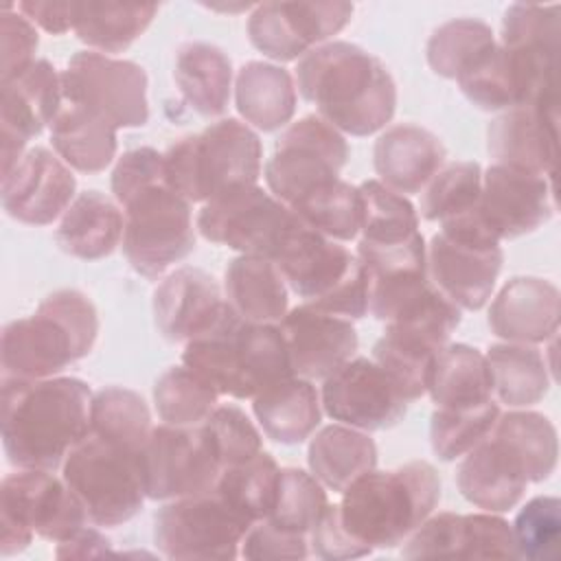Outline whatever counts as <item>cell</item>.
<instances>
[{
	"label": "cell",
	"mask_w": 561,
	"mask_h": 561,
	"mask_svg": "<svg viewBox=\"0 0 561 561\" xmlns=\"http://www.w3.org/2000/svg\"><path fill=\"white\" fill-rule=\"evenodd\" d=\"M92 390L77 377H2V447L18 469L55 471L90 434Z\"/></svg>",
	"instance_id": "6da1fadb"
},
{
	"label": "cell",
	"mask_w": 561,
	"mask_h": 561,
	"mask_svg": "<svg viewBox=\"0 0 561 561\" xmlns=\"http://www.w3.org/2000/svg\"><path fill=\"white\" fill-rule=\"evenodd\" d=\"M294 81L318 116L342 134L370 136L383 129L397 110L390 70L379 57L344 39H331L302 55Z\"/></svg>",
	"instance_id": "7a4b0ae2"
},
{
	"label": "cell",
	"mask_w": 561,
	"mask_h": 561,
	"mask_svg": "<svg viewBox=\"0 0 561 561\" xmlns=\"http://www.w3.org/2000/svg\"><path fill=\"white\" fill-rule=\"evenodd\" d=\"M440 502V476L425 460L390 471L370 469L342 493L344 528L370 550L397 548Z\"/></svg>",
	"instance_id": "3957f363"
},
{
	"label": "cell",
	"mask_w": 561,
	"mask_h": 561,
	"mask_svg": "<svg viewBox=\"0 0 561 561\" xmlns=\"http://www.w3.org/2000/svg\"><path fill=\"white\" fill-rule=\"evenodd\" d=\"M99 335L94 302L79 289L46 296L28 318L9 322L2 331V377L48 379L90 355Z\"/></svg>",
	"instance_id": "277c9868"
},
{
	"label": "cell",
	"mask_w": 561,
	"mask_h": 561,
	"mask_svg": "<svg viewBox=\"0 0 561 561\" xmlns=\"http://www.w3.org/2000/svg\"><path fill=\"white\" fill-rule=\"evenodd\" d=\"M182 364L232 399H254L294 375L278 324L245 322L232 309L213 331L184 344Z\"/></svg>",
	"instance_id": "5b68a950"
},
{
	"label": "cell",
	"mask_w": 561,
	"mask_h": 561,
	"mask_svg": "<svg viewBox=\"0 0 561 561\" xmlns=\"http://www.w3.org/2000/svg\"><path fill=\"white\" fill-rule=\"evenodd\" d=\"M169 184L191 204L256 184L263 169L259 134L239 118H221L175 140L164 153Z\"/></svg>",
	"instance_id": "8992f818"
},
{
	"label": "cell",
	"mask_w": 561,
	"mask_h": 561,
	"mask_svg": "<svg viewBox=\"0 0 561 561\" xmlns=\"http://www.w3.org/2000/svg\"><path fill=\"white\" fill-rule=\"evenodd\" d=\"M285 283L311 307L359 320L368 313V278L362 261L340 241H333L298 221L272 256Z\"/></svg>",
	"instance_id": "52a82bcc"
},
{
	"label": "cell",
	"mask_w": 561,
	"mask_h": 561,
	"mask_svg": "<svg viewBox=\"0 0 561 561\" xmlns=\"http://www.w3.org/2000/svg\"><path fill=\"white\" fill-rule=\"evenodd\" d=\"M427 278L460 311L482 309L504 263V252L480 213L443 221L425 245Z\"/></svg>",
	"instance_id": "ba28073f"
},
{
	"label": "cell",
	"mask_w": 561,
	"mask_h": 561,
	"mask_svg": "<svg viewBox=\"0 0 561 561\" xmlns=\"http://www.w3.org/2000/svg\"><path fill=\"white\" fill-rule=\"evenodd\" d=\"M90 524L81 500L64 478L44 469H20L0 486V552L26 550L33 535L61 543Z\"/></svg>",
	"instance_id": "9c48e42d"
},
{
	"label": "cell",
	"mask_w": 561,
	"mask_h": 561,
	"mask_svg": "<svg viewBox=\"0 0 561 561\" xmlns=\"http://www.w3.org/2000/svg\"><path fill=\"white\" fill-rule=\"evenodd\" d=\"M61 469L92 526L116 528L140 513L147 497L140 454L88 434L68 451Z\"/></svg>",
	"instance_id": "30bf717a"
},
{
	"label": "cell",
	"mask_w": 561,
	"mask_h": 561,
	"mask_svg": "<svg viewBox=\"0 0 561 561\" xmlns=\"http://www.w3.org/2000/svg\"><path fill=\"white\" fill-rule=\"evenodd\" d=\"M121 208L125 213L123 254L140 276L158 278L195 250L191 202L169 180L136 191Z\"/></svg>",
	"instance_id": "8fae6325"
},
{
	"label": "cell",
	"mask_w": 561,
	"mask_h": 561,
	"mask_svg": "<svg viewBox=\"0 0 561 561\" xmlns=\"http://www.w3.org/2000/svg\"><path fill=\"white\" fill-rule=\"evenodd\" d=\"M252 522L215 489L175 497L153 517L156 548L169 559H237Z\"/></svg>",
	"instance_id": "7c38bea8"
},
{
	"label": "cell",
	"mask_w": 561,
	"mask_h": 561,
	"mask_svg": "<svg viewBox=\"0 0 561 561\" xmlns=\"http://www.w3.org/2000/svg\"><path fill=\"white\" fill-rule=\"evenodd\" d=\"M346 160L344 134L318 114H307L280 131L274 153L263 167V178L270 193L291 206L320 184L340 178Z\"/></svg>",
	"instance_id": "4fadbf2b"
},
{
	"label": "cell",
	"mask_w": 561,
	"mask_h": 561,
	"mask_svg": "<svg viewBox=\"0 0 561 561\" xmlns=\"http://www.w3.org/2000/svg\"><path fill=\"white\" fill-rule=\"evenodd\" d=\"M140 471L149 500H175L215 489L224 467L204 425H158L140 449Z\"/></svg>",
	"instance_id": "5bb4252c"
},
{
	"label": "cell",
	"mask_w": 561,
	"mask_h": 561,
	"mask_svg": "<svg viewBox=\"0 0 561 561\" xmlns=\"http://www.w3.org/2000/svg\"><path fill=\"white\" fill-rule=\"evenodd\" d=\"M298 221L289 206L259 184H250L206 202L197 213L195 228L210 243L272 259Z\"/></svg>",
	"instance_id": "9a60e30c"
},
{
	"label": "cell",
	"mask_w": 561,
	"mask_h": 561,
	"mask_svg": "<svg viewBox=\"0 0 561 561\" xmlns=\"http://www.w3.org/2000/svg\"><path fill=\"white\" fill-rule=\"evenodd\" d=\"M61 90L64 99L83 103L116 129L149 121L147 72L136 61L79 50L61 70Z\"/></svg>",
	"instance_id": "2e32d148"
},
{
	"label": "cell",
	"mask_w": 561,
	"mask_h": 561,
	"mask_svg": "<svg viewBox=\"0 0 561 561\" xmlns=\"http://www.w3.org/2000/svg\"><path fill=\"white\" fill-rule=\"evenodd\" d=\"M353 18V4L340 0L263 2L248 18L250 44L274 61H294L331 42Z\"/></svg>",
	"instance_id": "e0dca14e"
},
{
	"label": "cell",
	"mask_w": 561,
	"mask_h": 561,
	"mask_svg": "<svg viewBox=\"0 0 561 561\" xmlns=\"http://www.w3.org/2000/svg\"><path fill=\"white\" fill-rule=\"evenodd\" d=\"M320 403L333 421L362 432L394 427L408 410L397 383L368 357H351L322 379Z\"/></svg>",
	"instance_id": "ac0fdd59"
},
{
	"label": "cell",
	"mask_w": 561,
	"mask_h": 561,
	"mask_svg": "<svg viewBox=\"0 0 561 561\" xmlns=\"http://www.w3.org/2000/svg\"><path fill=\"white\" fill-rule=\"evenodd\" d=\"M61 103V72L48 59H35L18 77L0 81L2 178L22 160L28 140L50 127Z\"/></svg>",
	"instance_id": "d6986e66"
},
{
	"label": "cell",
	"mask_w": 561,
	"mask_h": 561,
	"mask_svg": "<svg viewBox=\"0 0 561 561\" xmlns=\"http://www.w3.org/2000/svg\"><path fill=\"white\" fill-rule=\"evenodd\" d=\"M478 213L497 241L535 232L554 213L552 178L493 162L482 171Z\"/></svg>",
	"instance_id": "ffe728a7"
},
{
	"label": "cell",
	"mask_w": 561,
	"mask_h": 561,
	"mask_svg": "<svg viewBox=\"0 0 561 561\" xmlns=\"http://www.w3.org/2000/svg\"><path fill=\"white\" fill-rule=\"evenodd\" d=\"M77 178L50 149H28L15 169L2 178V208L15 221L48 226L75 202Z\"/></svg>",
	"instance_id": "44dd1931"
},
{
	"label": "cell",
	"mask_w": 561,
	"mask_h": 561,
	"mask_svg": "<svg viewBox=\"0 0 561 561\" xmlns=\"http://www.w3.org/2000/svg\"><path fill=\"white\" fill-rule=\"evenodd\" d=\"M456 327L458 322L445 316H416L386 324L373 346V359L388 373L408 403L427 392L432 362L449 344Z\"/></svg>",
	"instance_id": "7402d4cb"
},
{
	"label": "cell",
	"mask_w": 561,
	"mask_h": 561,
	"mask_svg": "<svg viewBox=\"0 0 561 561\" xmlns=\"http://www.w3.org/2000/svg\"><path fill=\"white\" fill-rule=\"evenodd\" d=\"M557 94L502 112L486 127V151L495 164L537 175H554L557 164Z\"/></svg>",
	"instance_id": "603a6c76"
},
{
	"label": "cell",
	"mask_w": 561,
	"mask_h": 561,
	"mask_svg": "<svg viewBox=\"0 0 561 561\" xmlns=\"http://www.w3.org/2000/svg\"><path fill=\"white\" fill-rule=\"evenodd\" d=\"M291 373L318 381L355 357L357 331L351 320L320 311L307 302L289 309L278 322Z\"/></svg>",
	"instance_id": "cb8c5ba5"
},
{
	"label": "cell",
	"mask_w": 561,
	"mask_h": 561,
	"mask_svg": "<svg viewBox=\"0 0 561 561\" xmlns=\"http://www.w3.org/2000/svg\"><path fill=\"white\" fill-rule=\"evenodd\" d=\"M230 305L208 272L178 267L167 274L153 291V320L169 342H191L213 331Z\"/></svg>",
	"instance_id": "d4e9b609"
},
{
	"label": "cell",
	"mask_w": 561,
	"mask_h": 561,
	"mask_svg": "<svg viewBox=\"0 0 561 561\" xmlns=\"http://www.w3.org/2000/svg\"><path fill=\"white\" fill-rule=\"evenodd\" d=\"M559 289L537 276L511 278L489 307L491 333L504 342L541 344L559 331Z\"/></svg>",
	"instance_id": "484cf974"
},
{
	"label": "cell",
	"mask_w": 561,
	"mask_h": 561,
	"mask_svg": "<svg viewBox=\"0 0 561 561\" xmlns=\"http://www.w3.org/2000/svg\"><path fill=\"white\" fill-rule=\"evenodd\" d=\"M456 484L473 506L489 513H504L522 500L528 476L519 456L502 438L489 434L460 460Z\"/></svg>",
	"instance_id": "4316f807"
},
{
	"label": "cell",
	"mask_w": 561,
	"mask_h": 561,
	"mask_svg": "<svg viewBox=\"0 0 561 561\" xmlns=\"http://www.w3.org/2000/svg\"><path fill=\"white\" fill-rule=\"evenodd\" d=\"M445 158L447 151L440 138L414 123L390 125L373 149L379 182L405 197L421 193L443 169Z\"/></svg>",
	"instance_id": "83f0119b"
},
{
	"label": "cell",
	"mask_w": 561,
	"mask_h": 561,
	"mask_svg": "<svg viewBox=\"0 0 561 561\" xmlns=\"http://www.w3.org/2000/svg\"><path fill=\"white\" fill-rule=\"evenodd\" d=\"M224 296L245 322L278 324L289 311L287 283L267 256L241 254L224 272Z\"/></svg>",
	"instance_id": "f1b7e54d"
},
{
	"label": "cell",
	"mask_w": 561,
	"mask_h": 561,
	"mask_svg": "<svg viewBox=\"0 0 561 561\" xmlns=\"http://www.w3.org/2000/svg\"><path fill=\"white\" fill-rule=\"evenodd\" d=\"M125 213L121 204L101 191H83L75 197L55 230L57 245L77 259L96 261L110 256L123 241Z\"/></svg>",
	"instance_id": "f546056e"
},
{
	"label": "cell",
	"mask_w": 561,
	"mask_h": 561,
	"mask_svg": "<svg viewBox=\"0 0 561 561\" xmlns=\"http://www.w3.org/2000/svg\"><path fill=\"white\" fill-rule=\"evenodd\" d=\"M116 127L79 101L64 99L50 123L55 153L75 171L99 173L116 158Z\"/></svg>",
	"instance_id": "4dcf8cb0"
},
{
	"label": "cell",
	"mask_w": 561,
	"mask_h": 561,
	"mask_svg": "<svg viewBox=\"0 0 561 561\" xmlns=\"http://www.w3.org/2000/svg\"><path fill=\"white\" fill-rule=\"evenodd\" d=\"M252 412L263 434L280 445L305 443L320 425V392L309 379L287 377L252 399Z\"/></svg>",
	"instance_id": "1f68e13d"
},
{
	"label": "cell",
	"mask_w": 561,
	"mask_h": 561,
	"mask_svg": "<svg viewBox=\"0 0 561 561\" xmlns=\"http://www.w3.org/2000/svg\"><path fill=\"white\" fill-rule=\"evenodd\" d=\"M296 81L289 70L270 61H248L234 77V105L243 123L259 131L287 127L296 112Z\"/></svg>",
	"instance_id": "d6a6232c"
},
{
	"label": "cell",
	"mask_w": 561,
	"mask_h": 561,
	"mask_svg": "<svg viewBox=\"0 0 561 561\" xmlns=\"http://www.w3.org/2000/svg\"><path fill=\"white\" fill-rule=\"evenodd\" d=\"M175 85L184 103L204 118L221 116L232 92V61L215 44L186 42L175 53Z\"/></svg>",
	"instance_id": "836d02e7"
},
{
	"label": "cell",
	"mask_w": 561,
	"mask_h": 561,
	"mask_svg": "<svg viewBox=\"0 0 561 561\" xmlns=\"http://www.w3.org/2000/svg\"><path fill=\"white\" fill-rule=\"evenodd\" d=\"M307 462L324 489L344 493L351 482L377 467V445L368 432L333 423L313 434Z\"/></svg>",
	"instance_id": "e575fe53"
},
{
	"label": "cell",
	"mask_w": 561,
	"mask_h": 561,
	"mask_svg": "<svg viewBox=\"0 0 561 561\" xmlns=\"http://www.w3.org/2000/svg\"><path fill=\"white\" fill-rule=\"evenodd\" d=\"M156 13V2H72V31L96 53H123L149 28Z\"/></svg>",
	"instance_id": "d590c367"
},
{
	"label": "cell",
	"mask_w": 561,
	"mask_h": 561,
	"mask_svg": "<svg viewBox=\"0 0 561 561\" xmlns=\"http://www.w3.org/2000/svg\"><path fill=\"white\" fill-rule=\"evenodd\" d=\"M427 394L436 408H471L493 401L484 353L469 344H445L432 362Z\"/></svg>",
	"instance_id": "8d00e7d4"
},
{
	"label": "cell",
	"mask_w": 561,
	"mask_h": 561,
	"mask_svg": "<svg viewBox=\"0 0 561 561\" xmlns=\"http://www.w3.org/2000/svg\"><path fill=\"white\" fill-rule=\"evenodd\" d=\"M493 397L508 408H528L539 403L550 388L548 364L535 344L497 342L484 353Z\"/></svg>",
	"instance_id": "74e56055"
},
{
	"label": "cell",
	"mask_w": 561,
	"mask_h": 561,
	"mask_svg": "<svg viewBox=\"0 0 561 561\" xmlns=\"http://www.w3.org/2000/svg\"><path fill=\"white\" fill-rule=\"evenodd\" d=\"M147 401L123 386H107L92 397L90 434L140 454L151 434Z\"/></svg>",
	"instance_id": "f35d334b"
},
{
	"label": "cell",
	"mask_w": 561,
	"mask_h": 561,
	"mask_svg": "<svg viewBox=\"0 0 561 561\" xmlns=\"http://www.w3.org/2000/svg\"><path fill=\"white\" fill-rule=\"evenodd\" d=\"M491 434L502 438L519 456L528 482H543L554 473L559 440L548 416L533 410L500 412Z\"/></svg>",
	"instance_id": "ab89813d"
},
{
	"label": "cell",
	"mask_w": 561,
	"mask_h": 561,
	"mask_svg": "<svg viewBox=\"0 0 561 561\" xmlns=\"http://www.w3.org/2000/svg\"><path fill=\"white\" fill-rule=\"evenodd\" d=\"M294 215L316 232L333 241H351L359 234L362 197L359 188L342 178L329 180L309 191L291 206Z\"/></svg>",
	"instance_id": "60d3db41"
},
{
	"label": "cell",
	"mask_w": 561,
	"mask_h": 561,
	"mask_svg": "<svg viewBox=\"0 0 561 561\" xmlns=\"http://www.w3.org/2000/svg\"><path fill=\"white\" fill-rule=\"evenodd\" d=\"M280 467L267 451H259L245 462L226 467L215 484V491L248 522L256 524L270 517L276 491H278Z\"/></svg>",
	"instance_id": "b9f144b4"
},
{
	"label": "cell",
	"mask_w": 561,
	"mask_h": 561,
	"mask_svg": "<svg viewBox=\"0 0 561 561\" xmlns=\"http://www.w3.org/2000/svg\"><path fill=\"white\" fill-rule=\"evenodd\" d=\"M219 392L188 366L164 370L153 386V405L167 425H202L219 405Z\"/></svg>",
	"instance_id": "7bdbcfd3"
},
{
	"label": "cell",
	"mask_w": 561,
	"mask_h": 561,
	"mask_svg": "<svg viewBox=\"0 0 561 561\" xmlns=\"http://www.w3.org/2000/svg\"><path fill=\"white\" fill-rule=\"evenodd\" d=\"M362 197V241L366 243H401L419 234V213L412 202L388 188L379 180H366L359 186Z\"/></svg>",
	"instance_id": "ee69618b"
},
{
	"label": "cell",
	"mask_w": 561,
	"mask_h": 561,
	"mask_svg": "<svg viewBox=\"0 0 561 561\" xmlns=\"http://www.w3.org/2000/svg\"><path fill=\"white\" fill-rule=\"evenodd\" d=\"M493 28L478 18H456L440 24L427 39L425 57L430 68L445 77L456 79L480 53L495 44Z\"/></svg>",
	"instance_id": "f6af8a7d"
},
{
	"label": "cell",
	"mask_w": 561,
	"mask_h": 561,
	"mask_svg": "<svg viewBox=\"0 0 561 561\" xmlns=\"http://www.w3.org/2000/svg\"><path fill=\"white\" fill-rule=\"evenodd\" d=\"M482 191V167L473 160L443 167L421 191V217L427 221H447L478 208Z\"/></svg>",
	"instance_id": "bcb514c9"
},
{
	"label": "cell",
	"mask_w": 561,
	"mask_h": 561,
	"mask_svg": "<svg viewBox=\"0 0 561 561\" xmlns=\"http://www.w3.org/2000/svg\"><path fill=\"white\" fill-rule=\"evenodd\" d=\"M500 416V405L486 401L471 408H436L430 421L432 451L451 462L484 440Z\"/></svg>",
	"instance_id": "7dc6e473"
},
{
	"label": "cell",
	"mask_w": 561,
	"mask_h": 561,
	"mask_svg": "<svg viewBox=\"0 0 561 561\" xmlns=\"http://www.w3.org/2000/svg\"><path fill=\"white\" fill-rule=\"evenodd\" d=\"M327 504V491L311 471L285 467L280 469L274 508L265 519H270L278 528L309 535L311 526L318 522Z\"/></svg>",
	"instance_id": "c3c4849f"
},
{
	"label": "cell",
	"mask_w": 561,
	"mask_h": 561,
	"mask_svg": "<svg viewBox=\"0 0 561 561\" xmlns=\"http://www.w3.org/2000/svg\"><path fill=\"white\" fill-rule=\"evenodd\" d=\"M511 528L519 559H557L561 539V502L552 495H537L528 500L519 508Z\"/></svg>",
	"instance_id": "681fc988"
},
{
	"label": "cell",
	"mask_w": 561,
	"mask_h": 561,
	"mask_svg": "<svg viewBox=\"0 0 561 561\" xmlns=\"http://www.w3.org/2000/svg\"><path fill=\"white\" fill-rule=\"evenodd\" d=\"M559 13L554 4L515 2L508 4L502 18L500 44L506 48H533L554 53L559 48Z\"/></svg>",
	"instance_id": "f907efd6"
},
{
	"label": "cell",
	"mask_w": 561,
	"mask_h": 561,
	"mask_svg": "<svg viewBox=\"0 0 561 561\" xmlns=\"http://www.w3.org/2000/svg\"><path fill=\"white\" fill-rule=\"evenodd\" d=\"M202 425L208 430L224 469L245 462L263 451L261 432L234 403L217 405Z\"/></svg>",
	"instance_id": "816d5d0a"
},
{
	"label": "cell",
	"mask_w": 561,
	"mask_h": 561,
	"mask_svg": "<svg viewBox=\"0 0 561 561\" xmlns=\"http://www.w3.org/2000/svg\"><path fill=\"white\" fill-rule=\"evenodd\" d=\"M465 548V515L432 513L416 530H412L401 548L405 559H451L462 557Z\"/></svg>",
	"instance_id": "f5cc1de1"
},
{
	"label": "cell",
	"mask_w": 561,
	"mask_h": 561,
	"mask_svg": "<svg viewBox=\"0 0 561 561\" xmlns=\"http://www.w3.org/2000/svg\"><path fill=\"white\" fill-rule=\"evenodd\" d=\"M465 559H519L513 528L497 513L465 515Z\"/></svg>",
	"instance_id": "db71d44e"
},
{
	"label": "cell",
	"mask_w": 561,
	"mask_h": 561,
	"mask_svg": "<svg viewBox=\"0 0 561 561\" xmlns=\"http://www.w3.org/2000/svg\"><path fill=\"white\" fill-rule=\"evenodd\" d=\"M13 4H2L0 11V44H2V66L0 81H9L24 72L35 61V50L39 44L35 24L24 18Z\"/></svg>",
	"instance_id": "11a10c76"
},
{
	"label": "cell",
	"mask_w": 561,
	"mask_h": 561,
	"mask_svg": "<svg viewBox=\"0 0 561 561\" xmlns=\"http://www.w3.org/2000/svg\"><path fill=\"white\" fill-rule=\"evenodd\" d=\"M241 557L265 561V559H289L300 561L311 554L309 550V535L291 533L285 528H278L270 519H261L250 526L241 541Z\"/></svg>",
	"instance_id": "9f6ffc18"
},
{
	"label": "cell",
	"mask_w": 561,
	"mask_h": 561,
	"mask_svg": "<svg viewBox=\"0 0 561 561\" xmlns=\"http://www.w3.org/2000/svg\"><path fill=\"white\" fill-rule=\"evenodd\" d=\"M167 180L164 156L158 153L153 147H136L125 151L112 171V193L118 204H123L136 191Z\"/></svg>",
	"instance_id": "6f0895ef"
},
{
	"label": "cell",
	"mask_w": 561,
	"mask_h": 561,
	"mask_svg": "<svg viewBox=\"0 0 561 561\" xmlns=\"http://www.w3.org/2000/svg\"><path fill=\"white\" fill-rule=\"evenodd\" d=\"M309 550L311 554L320 559L342 561V559H357L366 557L373 550L364 543H359L342 524L340 519V506L327 504L318 522L309 530Z\"/></svg>",
	"instance_id": "680465c9"
},
{
	"label": "cell",
	"mask_w": 561,
	"mask_h": 561,
	"mask_svg": "<svg viewBox=\"0 0 561 561\" xmlns=\"http://www.w3.org/2000/svg\"><path fill=\"white\" fill-rule=\"evenodd\" d=\"M15 9L50 35H64L72 28V2L66 0H24Z\"/></svg>",
	"instance_id": "91938a15"
},
{
	"label": "cell",
	"mask_w": 561,
	"mask_h": 561,
	"mask_svg": "<svg viewBox=\"0 0 561 561\" xmlns=\"http://www.w3.org/2000/svg\"><path fill=\"white\" fill-rule=\"evenodd\" d=\"M59 559H88V557H105L112 554V541L90 524L81 528L70 539L57 543Z\"/></svg>",
	"instance_id": "94428289"
}]
</instances>
